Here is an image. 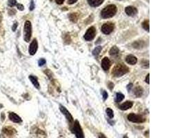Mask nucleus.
I'll use <instances>...</instances> for the list:
<instances>
[{
    "mask_svg": "<svg viewBox=\"0 0 184 138\" xmlns=\"http://www.w3.org/2000/svg\"><path fill=\"white\" fill-rule=\"evenodd\" d=\"M129 72L128 66L124 64H118L115 65L112 71V75L115 77H120Z\"/></svg>",
    "mask_w": 184,
    "mask_h": 138,
    "instance_id": "f257e3e1",
    "label": "nucleus"
},
{
    "mask_svg": "<svg viewBox=\"0 0 184 138\" xmlns=\"http://www.w3.org/2000/svg\"><path fill=\"white\" fill-rule=\"evenodd\" d=\"M117 9L115 5L110 4L107 6L101 12V16L103 19H108V18L112 17L117 13Z\"/></svg>",
    "mask_w": 184,
    "mask_h": 138,
    "instance_id": "f03ea898",
    "label": "nucleus"
},
{
    "mask_svg": "<svg viewBox=\"0 0 184 138\" xmlns=\"http://www.w3.org/2000/svg\"><path fill=\"white\" fill-rule=\"evenodd\" d=\"M70 130L72 133H74L77 138H84V134L81 127L80 124L77 120H76L73 123V124L70 126Z\"/></svg>",
    "mask_w": 184,
    "mask_h": 138,
    "instance_id": "7ed1b4c3",
    "label": "nucleus"
},
{
    "mask_svg": "<svg viewBox=\"0 0 184 138\" xmlns=\"http://www.w3.org/2000/svg\"><path fill=\"white\" fill-rule=\"evenodd\" d=\"M32 36V24L30 21H26L24 27V39L29 42Z\"/></svg>",
    "mask_w": 184,
    "mask_h": 138,
    "instance_id": "20e7f679",
    "label": "nucleus"
},
{
    "mask_svg": "<svg viewBox=\"0 0 184 138\" xmlns=\"http://www.w3.org/2000/svg\"><path fill=\"white\" fill-rule=\"evenodd\" d=\"M128 119L133 123H143L145 121V119L142 116L135 113L129 114L128 115Z\"/></svg>",
    "mask_w": 184,
    "mask_h": 138,
    "instance_id": "39448f33",
    "label": "nucleus"
},
{
    "mask_svg": "<svg viewBox=\"0 0 184 138\" xmlns=\"http://www.w3.org/2000/svg\"><path fill=\"white\" fill-rule=\"evenodd\" d=\"M96 35V29L94 26H92L87 30L84 35V39L86 41H92Z\"/></svg>",
    "mask_w": 184,
    "mask_h": 138,
    "instance_id": "423d86ee",
    "label": "nucleus"
},
{
    "mask_svg": "<svg viewBox=\"0 0 184 138\" xmlns=\"http://www.w3.org/2000/svg\"><path fill=\"white\" fill-rule=\"evenodd\" d=\"M59 109H60L61 112L63 113V115H65V117H66V119H67L68 122L70 123V125L72 126V124H73L74 119H73V117H72V116L71 115V114L70 113V112L68 111V110L66 109V108L62 105L59 106Z\"/></svg>",
    "mask_w": 184,
    "mask_h": 138,
    "instance_id": "0eeeda50",
    "label": "nucleus"
},
{
    "mask_svg": "<svg viewBox=\"0 0 184 138\" xmlns=\"http://www.w3.org/2000/svg\"><path fill=\"white\" fill-rule=\"evenodd\" d=\"M114 30V24L112 23H106L102 26V31L105 35H109Z\"/></svg>",
    "mask_w": 184,
    "mask_h": 138,
    "instance_id": "6e6552de",
    "label": "nucleus"
},
{
    "mask_svg": "<svg viewBox=\"0 0 184 138\" xmlns=\"http://www.w3.org/2000/svg\"><path fill=\"white\" fill-rule=\"evenodd\" d=\"M37 49H38L37 41L36 39H34L29 46V49H28L29 54L30 55H35V53H37Z\"/></svg>",
    "mask_w": 184,
    "mask_h": 138,
    "instance_id": "1a4fd4ad",
    "label": "nucleus"
},
{
    "mask_svg": "<svg viewBox=\"0 0 184 138\" xmlns=\"http://www.w3.org/2000/svg\"><path fill=\"white\" fill-rule=\"evenodd\" d=\"M9 117L10 120L13 122H15V123H21L22 122V119H21V117H20L18 115H17L16 113H13V112H11V113H9Z\"/></svg>",
    "mask_w": 184,
    "mask_h": 138,
    "instance_id": "9d476101",
    "label": "nucleus"
},
{
    "mask_svg": "<svg viewBox=\"0 0 184 138\" xmlns=\"http://www.w3.org/2000/svg\"><path fill=\"white\" fill-rule=\"evenodd\" d=\"M111 66V62L108 57H104L102 61V67L104 71H108Z\"/></svg>",
    "mask_w": 184,
    "mask_h": 138,
    "instance_id": "9b49d317",
    "label": "nucleus"
},
{
    "mask_svg": "<svg viewBox=\"0 0 184 138\" xmlns=\"http://www.w3.org/2000/svg\"><path fill=\"white\" fill-rule=\"evenodd\" d=\"M125 11H126V13L128 16H131V17H133V16L136 15L137 14V10L135 7L134 6H127L125 9Z\"/></svg>",
    "mask_w": 184,
    "mask_h": 138,
    "instance_id": "f8f14e48",
    "label": "nucleus"
},
{
    "mask_svg": "<svg viewBox=\"0 0 184 138\" xmlns=\"http://www.w3.org/2000/svg\"><path fill=\"white\" fill-rule=\"evenodd\" d=\"M133 106V102L131 101H126V102L123 103L122 104H121L119 106V109L122 111H126V110L130 109Z\"/></svg>",
    "mask_w": 184,
    "mask_h": 138,
    "instance_id": "ddd939ff",
    "label": "nucleus"
},
{
    "mask_svg": "<svg viewBox=\"0 0 184 138\" xmlns=\"http://www.w3.org/2000/svg\"><path fill=\"white\" fill-rule=\"evenodd\" d=\"M126 61L130 65H135L137 62V58L134 55H129L126 58Z\"/></svg>",
    "mask_w": 184,
    "mask_h": 138,
    "instance_id": "4468645a",
    "label": "nucleus"
},
{
    "mask_svg": "<svg viewBox=\"0 0 184 138\" xmlns=\"http://www.w3.org/2000/svg\"><path fill=\"white\" fill-rule=\"evenodd\" d=\"M104 0H88V2L90 6L97 7L104 2Z\"/></svg>",
    "mask_w": 184,
    "mask_h": 138,
    "instance_id": "2eb2a0df",
    "label": "nucleus"
},
{
    "mask_svg": "<svg viewBox=\"0 0 184 138\" xmlns=\"http://www.w3.org/2000/svg\"><path fill=\"white\" fill-rule=\"evenodd\" d=\"M29 79L30 82H31L32 84H33L34 87H35L36 89H39L40 88V86H39V82H38L37 80V78L35 77V76H33V75H30L29 76Z\"/></svg>",
    "mask_w": 184,
    "mask_h": 138,
    "instance_id": "dca6fc26",
    "label": "nucleus"
},
{
    "mask_svg": "<svg viewBox=\"0 0 184 138\" xmlns=\"http://www.w3.org/2000/svg\"><path fill=\"white\" fill-rule=\"evenodd\" d=\"M144 46L145 42L143 41H137L132 44V46L137 49H142V48L144 47Z\"/></svg>",
    "mask_w": 184,
    "mask_h": 138,
    "instance_id": "f3484780",
    "label": "nucleus"
},
{
    "mask_svg": "<svg viewBox=\"0 0 184 138\" xmlns=\"http://www.w3.org/2000/svg\"><path fill=\"white\" fill-rule=\"evenodd\" d=\"M134 94L137 96V97H140L143 94V89L140 87H137L135 89Z\"/></svg>",
    "mask_w": 184,
    "mask_h": 138,
    "instance_id": "a211bd4d",
    "label": "nucleus"
},
{
    "mask_svg": "<svg viewBox=\"0 0 184 138\" xmlns=\"http://www.w3.org/2000/svg\"><path fill=\"white\" fill-rule=\"evenodd\" d=\"M119 53V49L117 46H113L110 49V51H109V54L112 56H115L118 55Z\"/></svg>",
    "mask_w": 184,
    "mask_h": 138,
    "instance_id": "6ab92c4d",
    "label": "nucleus"
},
{
    "mask_svg": "<svg viewBox=\"0 0 184 138\" xmlns=\"http://www.w3.org/2000/svg\"><path fill=\"white\" fill-rule=\"evenodd\" d=\"M14 130L15 129H12V128H11V127H6L3 129V132L5 134H7V135H12V134H13L14 133H15V131H14Z\"/></svg>",
    "mask_w": 184,
    "mask_h": 138,
    "instance_id": "aec40b11",
    "label": "nucleus"
},
{
    "mask_svg": "<svg viewBox=\"0 0 184 138\" xmlns=\"http://www.w3.org/2000/svg\"><path fill=\"white\" fill-rule=\"evenodd\" d=\"M78 15L77 13H71L69 15V18L70 19V21H72V22H77L78 20Z\"/></svg>",
    "mask_w": 184,
    "mask_h": 138,
    "instance_id": "412c9836",
    "label": "nucleus"
},
{
    "mask_svg": "<svg viewBox=\"0 0 184 138\" xmlns=\"http://www.w3.org/2000/svg\"><path fill=\"white\" fill-rule=\"evenodd\" d=\"M124 95H123L122 93H117L116 95V101L117 102H121L124 99Z\"/></svg>",
    "mask_w": 184,
    "mask_h": 138,
    "instance_id": "4be33fe9",
    "label": "nucleus"
},
{
    "mask_svg": "<svg viewBox=\"0 0 184 138\" xmlns=\"http://www.w3.org/2000/svg\"><path fill=\"white\" fill-rule=\"evenodd\" d=\"M106 114L108 116L109 118H110V119H112L113 117H114V112H113V111L111 109H110V108H108V109H106Z\"/></svg>",
    "mask_w": 184,
    "mask_h": 138,
    "instance_id": "5701e85b",
    "label": "nucleus"
},
{
    "mask_svg": "<svg viewBox=\"0 0 184 138\" xmlns=\"http://www.w3.org/2000/svg\"><path fill=\"white\" fill-rule=\"evenodd\" d=\"M142 26L143 28V29L145 30V31H147V32H149V30H150L149 21L146 20V21H143V22L142 23Z\"/></svg>",
    "mask_w": 184,
    "mask_h": 138,
    "instance_id": "b1692460",
    "label": "nucleus"
},
{
    "mask_svg": "<svg viewBox=\"0 0 184 138\" xmlns=\"http://www.w3.org/2000/svg\"><path fill=\"white\" fill-rule=\"evenodd\" d=\"M102 46L96 47L95 49L93 50V51H92V54H93V55H95V56H97L100 53V52H101V51H102Z\"/></svg>",
    "mask_w": 184,
    "mask_h": 138,
    "instance_id": "393cba45",
    "label": "nucleus"
},
{
    "mask_svg": "<svg viewBox=\"0 0 184 138\" xmlns=\"http://www.w3.org/2000/svg\"><path fill=\"white\" fill-rule=\"evenodd\" d=\"M17 4V1L16 0H9L8 1V5L10 7H13Z\"/></svg>",
    "mask_w": 184,
    "mask_h": 138,
    "instance_id": "a878e982",
    "label": "nucleus"
},
{
    "mask_svg": "<svg viewBox=\"0 0 184 138\" xmlns=\"http://www.w3.org/2000/svg\"><path fill=\"white\" fill-rule=\"evenodd\" d=\"M46 63V59H44V58H42V59H40L39 61H38V65H39V66H44Z\"/></svg>",
    "mask_w": 184,
    "mask_h": 138,
    "instance_id": "bb28decb",
    "label": "nucleus"
},
{
    "mask_svg": "<svg viewBox=\"0 0 184 138\" xmlns=\"http://www.w3.org/2000/svg\"><path fill=\"white\" fill-rule=\"evenodd\" d=\"M102 95H103V98H104V100L105 101L106 100V99H107V98H108V93H107L106 91H103V92H102Z\"/></svg>",
    "mask_w": 184,
    "mask_h": 138,
    "instance_id": "cd10ccee",
    "label": "nucleus"
},
{
    "mask_svg": "<svg viewBox=\"0 0 184 138\" xmlns=\"http://www.w3.org/2000/svg\"><path fill=\"white\" fill-rule=\"evenodd\" d=\"M17 9L19 10V11H24V6L22 4H17Z\"/></svg>",
    "mask_w": 184,
    "mask_h": 138,
    "instance_id": "c85d7f7f",
    "label": "nucleus"
},
{
    "mask_svg": "<svg viewBox=\"0 0 184 138\" xmlns=\"http://www.w3.org/2000/svg\"><path fill=\"white\" fill-rule=\"evenodd\" d=\"M34 9H35V4H34V1H33V0H31V3H30V11H33Z\"/></svg>",
    "mask_w": 184,
    "mask_h": 138,
    "instance_id": "c756f323",
    "label": "nucleus"
},
{
    "mask_svg": "<svg viewBox=\"0 0 184 138\" xmlns=\"http://www.w3.org/2000/svg\"><path fill=\"white\" fill-rule=\"evenodd\" d=\"M18 26V23L17 22H15V24H14L13 26H12V30H13V31H15L16 29H17V28Z\"/></svg>",
    "mask_w": 184,
    "mask_h": 138,
    "instance_id": "7c9ffc66",
    "label": "nucleus"
},
{
    "mask_svg": "<svg viewBox=\"0 0 184 138\" xmlns=\"http://www.w3.org/2000/svg\"><path fill=\"white\" fill-rule=\"evenodd\" d=\"M77 1V0H68V4H73L76 3Z\"/></svg>",
    "mask_w": 184,
    "mask_h": 138,
    "instance_id": "2f4dec72",
    "label": "nucleus"
},
{
    "mask_svg": "<svg viewBox=\"0 0 184 138\" xmlns=\"http://www.w3.org/2000/svg\"><path fill=\"white\" fill-rule=\"evenodd\" d=\"M56 1V3L58 4H62L64 2V1L65 0H55Z\"/></svg>",
    "mask_w": 184,
    "mask_h": 138,
    "instance_id": "473e14b6",
    "label": "nucleus"
},
{
    "mask_svg": "<svg viewBox=\"0 0 184 138\" xmlns=\"http://www.w3.org/2000/svg\"><path fill=\"white\" fill-rule=\"evenodd\" d=\"M149 77H150V74H147V75L146 76V78H145V82L147 84H150V80H149Z\"/></svg>",
    "mask_w": 184,
    "mask_h": 138,
    "instance_id": "72a5a7b5",
    "label": "nucleus"
},
{
    "mask_svg": "<svg viewBox=\"0 0 184 138\" xmlns=\"http://www.w3.org/2000/svg\"><path fill=\"white\" fill-rule=\"evenodd\" d=\"M132 84H128V87H127V89H128V91H130V89H131V88H132Z\"/></svg>",
    "mask_w": 184,
    "mask_h": 138,
    "instance_id": "f704fd0d",
    "label": "nucleus"
},
{
    "mask_svg": "<svg viewBox=\"0 0 184 138\" xmlns=\"http://www.w3.org/2000/svg\"><path fill=\"white\" fill-rule=\"evenodd\" d=\"M100 138H106L103 134H100Z\"/></svg>",
    "mask_w": 184,
    "mask_h": 138,
    "instance_id": "c9c22d12",
    "label": "nucleus"
}]
</instances>
